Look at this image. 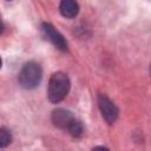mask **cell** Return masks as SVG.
Returning <instances> with one entry per match:
<instances>
[{
    "label": "cell",
    "mask_w": 151,
    "mask_h": 151,
    "mask_svg": "<svg viewBox=\"0 0 151 151\" xmlns=\"http://www.w3.org/2000/svg\"><path fill=\"white\" fill-rule=\"evenodd\" d=\"M71 87L70 78L64 72H55L51 76L47 87V97L51 103L58 104L65 99Z\"/></svg>",
    "instance_id": "1"
},
{
    "label": "cell",
    "mask_w": 151,
    "mask_h": 151,
    "mask_svg": "<svg viewBox=\"0 0 151 151\" xmlns=\"http://www.w3.org/2000/svg\"><path fill=\"white\" fill-rule=\"evenodd\" d=\"M41 78H42L41 66L35 61H28L21 67L18 76V81L22 88L32 90L40 84Z\"/></svg>",
    "instance_id": "2"
},
{
    "label": "cell",
    "mask_w": 151,
    "mask_h": 151,
    "mask_svg": "<svg viewBox=\"0 0 151 151\" xmlns=\"http://www.w3.org/2000/svg\"><path fill=\"white\" fill-rule=\"evenodd\" d=\"M98 106L100 110V113L103 116V118L105 119V122L107 124H113L116 123L119 111L118 107L116 106V104L105 94H99L98 96Z\"/></svg>",
    "instance_id": "3"
},
{
    "label": "cell",
    "mask_w": 151,
    "mask_h": 151,
    "mask_svg": "<svg viewBox=\"0 0 151 151\" xmlns=\"http://www.w3.org/2000/svg\"><path fill=\"white\" fill-rule=\"evenodd\" d=\"M41 32L44 34V37L52 44L54 45V47H57L58 50L60 51H67L68 48V45H67V41L66 39L48 22H42L41 26Z\"/></svg>",
    "instance_id": "4"
},
{
    "label": "cell",
    "mask_w": 151,
    "mask_h": 151,
    "mask_svg": "<svg viewBox=\"0 0 151 151\" xmlns=\"http://www.w3.org/2000/svg\"><path fill=\"white\" fill-rule=\"evenodd\" d=\"M52 123L63 130H66L67 132L70 131V129L73 126V124L77 122V118L72 114V112H70L68 110L65 109H57L52 112Z\"/></svg>",
    "instance_id": "5"
},
{
    "label": "cell",
    "mask_w": 151,
    "mask_h": 151,
    "mask_svg": "<svg viewBox=\"0 0 151 151\" xmlns=\"http://www.w3.org/2000/svg\"><path fill=\"white\" fill-rule=\"evenodd\" d=\"M59 11L63 17L72 19L79 13V5L76 0H61L59 4Z\"/></svg>",
    "instance_id": "6"
},
{
    "label": "cell",
    "mask_w": 151,
    "mask_h": 151,
    "mask_svg": "<svg viewBox=\"0 0 151 151\" xmlns=\"http://www.w3.org/2000/svg\"><path fill=\"white\" fill-rule=\"evenodd\" d=\"M11 142H12L11 132L5 127H0V147L8 146L11 144Z\"/></svg>",
    "instance_id": "7"
},
{
    "label": "cell",
    "mask_w": 151,
    "mask_h": 151,
    "mask_svg": "<svg viewBox=\"0 0 151 151\" xmlns=\"http://www.w3.org/2000/svg\"><path fill=\"white\" fill-rule=\"evenodd\" d=\"M4 32V22H2V20L0 19V34Z\"/></svg>",
    "instance_id": "8"
},
{
    "label": "cell",
    "mask_w": 151,
    "mask_h": 151,
    "mask_svg": "<svg viewBox=\"0 0 151 151\" xmlns=\"http://www.w3.org/2000/svg\"><path fill=\"white\" fill-rule=\"evenodd\" d=\"M1 65H2V61H1V58H0V67H1Z\"/></svg>",
    "instance_id": "9"
}]
</instances>
